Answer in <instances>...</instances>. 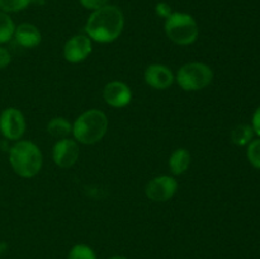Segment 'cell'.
<instances>
[{
	"mask_svg": "<svg viewBox=\"0 0 260 259\" xmlns=\"http://www.w3.org/2000/svg\"><path fill=\"white\" fill-rule=\"evenodd\" d=\"M124 28L123 13L116 5H104L93 10L85 24V33L91 41L99 43L114 42Z\"/></svg>",
	"mask_w": 260,
	"mask_h": 259,
	"instance_id": "1",
	"label": "cell"
},
{
	"mask_svg": "<svg viewBox=\"0 0 260 259\" xmlns=\"http://www.w3.org/2000/svg\"><path fill=\"white\" fill-rule=\"evenodd\" d=\"M9 163L15 174L22 178H33L42 168L43 156L35 142L18 140L9 149Z\"/></svg>",
	"mask_w": 260,
	"mask_h": 259,
	"instance_id": "2",
	"label": "cell"
},
{
	"mask_svg": "<svg viewBox=\"0 0 260 259\" xmlns=\"http://www.w3.org/2000/svg\"><path fill=\"white\" fill-rule=\"evenodd\" d=\"M108 117L99 109L83 112L73 123V136L78 144L94 145L101 141L108 131Z\"/></svg>",
	"mask_w": 260,
	"mask_h": 259,
	"instance_id": "3",
	"label": "cell"
},
{
	"mask_svg": "<svg viewBox=\"0 0 260 259\" xmlns=\"http://www.w3.org/2000/svg\"><path fill=\"white\" fill-rule=\"evenodd\" d=\"M165 33L173 43L179 46H189L197 41L200 28L192 15L175 12L165 19Z\"/></svg>",
	"mask_w": 260,
	"mask_h": 259,
	"instance_id": "4",
	"label": "cell"
},
{
	"mask_svg": "<svg viewBox=\"0 0 260 259\" xmlns=\"http://www.w3.org/2000/svg\"><path fill=\"white\" fill-rule=\"evenodd\" d=\"M213 80V71L203 62H188L178 70L175 81L184 91H200Z\"/></svg>",
	"mask_w": 260,
	"mask_h": 259,
	"instance_id": "5",
	"label": "cell"
},
{
	"mask_svg": "<svg viewBox=\"0 0 260 259\" xmlns=\"http://www.w3.org/2000/svg\"><path fill=\"white\" fill-rule=\"evenodd\" d=\"M27 123L24 114L14 107L5 108L0 114V132L10 141H18L24 135Z\"/></svg>",
	"mask_w": 260,
	"mask_h": 259,
	"instance_id": "6",
	"label": "cell"
},
{
	"mask_svg": "<svg viewBox=\"0 0 260 259\" xmlns=\"http://www.w3.org/2000/svg\"><path fill=\"white\" fill-rule=\"evenodd\" d=\"M177 179L170 175H159L150 180L145 187V195L152 202H167L177 193Z\"/></svg>",
	"mask_w": 260,
	"mask_h": 259,
	"instance_id": "7",
	"label": "cell"
},
{
	"mask_svg": "<svg viewBox=\"0 0 260 259\" xmlns=\"http://www.w3.org/2000/svg\"><path fill=\"white\" fill-rule=\"evenodd\" d=\"M80 155L79 144L73 139H61L56 141L52 149V159L53 163L58 168H71L76 164Z\"/></svg>",
	"mask_w": 260,
	"mask_h": 259,
	"instance_id": "8",
	"label": "cell"
},
{
	"mask_svg": "<svg viewBox=\"0 0 260 259\" xmlns=\"http://www.w3.org/2000/svg\"><path fill=\"white\" fill-rule=\"evenodd\" d=\"M93 43L86 35H75L66 41L63 46V57L70 63L85 61L91 53Z\"/></svg>",
	"mask_w": 260,
	"mask_h": 259,
	"instance_id": "9",
	"label": "cell"
},
{
	"mask_svg": "<svg viewBox=\"0 0 260 259\" xmlns=\"http://www.w3.org/2000/svg\"><path fill=\"white\" fill-rule=\"evenodd\" d=\"M103 99L109 107L123 108L131 103L132 90L123 81H109L103 88Z\"/></svg>",
	"mask_w": 260,
	"mask_h": 259,
	"instance_id": "10",
	"label": "cell"
},
{
	"mask_svg": "<svg viewBox=\"0 0 260 259\" xmlns=\"http://www.w3.org/2000/svg\"><path fill=\"white\" fill-rule=\"evenodd\" d=\"M145 83L152 89L156 90H165L170 88L175 81V76L173 71L168 66L161 63H152L147 66L144 74Z\"/></svg>",
	"mask_w": 260,
	"mask_h": 259,
	"instance_id": "11",
	"label": "cell"
},
{
	"mask_svg": "<svg viewBox=\"0 0 260 259\" xmlns=\"http://www.w3.org/2000/svg\"><path fill=\"white\" fill-rule=\"evenodd\" d=\"M14 40L18 45L25 48H35L41 43L42 36L40 29L30 23H22L14 30Z\"/></svg>",
	"mask_w": 260,
	"mask_h": 259,
	"instance_id": "12",
	"label": "cell"
},
{
	"mask_svg": "<svg viewBox=\"0 0 260 259\" xmlns=\"http://www.w3.org/2000/svg\"><path fill=\"white\" fill-rule=\"evenodd\" d=\"M192 156L187 149H177L169 157L170 172L174 175H182L189 169Z\"/></svg>",
	"mask_w": 260,
	"mask_h": 259,
	"instance_id": "13",
	"label": "cell"
},
{
	"mask_svg": "<svg viewBox=\"0 0 260 259\" xmlns=\"http://www.w3.org/2000/svg\"><path fill=\"white\" fill-rule=\"evenodd\" d=\"M47 132L57 140L66 139L73 134V124L63 117H55L47 123Z\"/></svg>",
	"mask_w": 260,
	"mask_h": 259,
	"instance_id": "14",
	"label": "cell"
},
{
	"mask_svg": "<svg viewBox=\"0 0 260 259\" xmlns=\"http://www.w3.org/2000/svg\"><path fill=\"white\" fill-rule=\"evenodd\" d=\"M254 134L253 127L249 124H238L231 131V141L238 146H245L253 141Z\"/></svg>",
	"mask_w": 260,
	"mask_h": 259,
	"instance_id": "15",
	"label": "cell"
},
{
	"mask_svg": "<svg viewBox=\"0 0 260 259\" xmlns=\"http://www.w3.org/2000/svg\"><path fill=\"white\" fill-rule=\"evenodd\" d=\"M14 30L15 25L12 18L8 15V13L0 10V45L9 42L14 36Z\"/></svg>",
	"mask_w": 260,
	"mask_h": 259,
	"instance_id": "16",
	"label": "cell"
},
{
	"mask_svg": "<svg viewBox=\"0 0 260 259\" xmlns=\"http://www.w3.org/2000/svg\"><path fill=\"white\" fill-rule=\"evenodd\" d=\"M68 259H96V254L86 244H76L69 251Z\"/></svg>",
	"mask_w": 260,
	"mask_h": 259,
	"instance_id": "17",
	"label": "cell"
},
{
	"mask_svg": "<svg viewBox=\"0 0 260 259\" xmlns=\"http://www.w3.org/2000/svg\"><path fill=\"white\" fill-rule=\"evenodd\" d=\"M32 0H0V10L4 13H15L25 9Z\"/></svg>",
	"mask_w": 260,
	"mask_h": 259,
	"instance_id": "18",
	"label": "cell"
},
{
	"mask_svg": "<svg viewBox=\"0 0 260 259\" xmlns=\"http://www.w3.org/2000/svg\"><path fill=\"white\" fill-rule=\"evenodd\" d=\"M246 155H248V159L250 161V164L254 168H256V169H260V139L253 140L249 144Z\"/></svg>",
	"mask_w": 260,
	"mask_h": 259,
	"instance_id": "19",
	"label": "cell"
},
{
	"mask_svg": "<svg viewBox=\"0 0 260 259\" xmlns=\"http://www.w3.org/2000/svg\"><path fill=\"white\" fill-rule=\"evenodd\" d=\"M80 4L83 5L84 8L89 10H96L99 8L104 7V5L108 4L109 0H79Z\"/></svg>",
	"mask_w": 260,
	"mask_h": 259,
	"instance_id": "20",
	"label": "cell"
},
{
	"mask_svg": "<svg viewBox=\"0 0 260 259\" xmlns=\"http://www.w3.org/2000/svg\"><path fill=\"white\" fill-rule=\"evenodd\" d=\"M155 10H156V14L159 15V17L161 18H165L167 19L168 17H170V14H172V7H170L169 4H167V3H159V4L156 5V8H155Z\"/></svg>",
	"mask_w": 260,
	"mask_h": 259,
	"instance_id": "21",
	"label": "cell"
},
{
	"mask_svg": "<svg viewBox=\"0 0 260 259\" xmlns=\"http://www.w3.org/2000/svg\"><path fill=\"white\" fill-rule=\"evenodd\" d=\"M10 61H12V56H10L9 51L0 46V70L7 68L10 63Z\"/></svg>",
	"mask_w": 260,
	"mask_h": 259,
	"instance_id": "22",
	"label": "cell"
},
{
	"mask_svg": "<svg viewBox=\"0 0 260 259\" xmlns=\"http://www.w3.org/2000/svg\"><path fill=\"white\" fill-rule=\"evenodd\" d=\"M253 130L258 136H260V106L258 107V109L255 111L253 116Z\"/></svg>",
	"mask_w": 260,
	"mask_h": 259,
	"instance_id": "23",
	"label": "cell"
},
{
	"mask_svg": "<svg viewBox=\"0 0 260 259\" xmlns=\"http://www.w3.org/2000/svg\"><path fill=\"white\" fill-rule=\"evenodd\" d=\"M7 248H8V244L4 243V241H2V243H0V255L7 250Z\"/></svg>",
	"mask_w": 260,
	"mask_h": 259,
	"instance_id": "24",
	"label": "cell"
},
{
	"mask_svg": "<svg viewBox=\"0 0 260 259\" xmlns=\"http://www.w3.org/2000/svg\"><path fill=\"white\" fill-rule=\"evenodd\" d=\"M109 259H127L126 256H122V255H114V256H112V258H109Z\"/></svg>",
	"mask_w": 260,
	"mask_h": 259,
	"instance_id": "25",
	"label": "cell"
}]
</instances>
